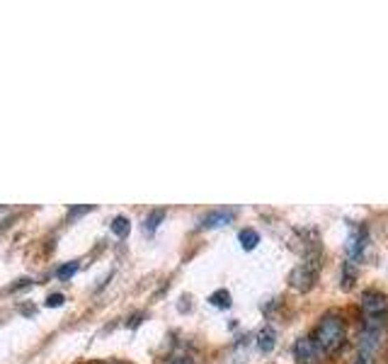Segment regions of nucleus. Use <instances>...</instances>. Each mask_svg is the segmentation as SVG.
<instances>
[{"mask_svg":"<svg viewBox=\"0 0 388 364\" xmlns=\"http://www.w3.org/2000/svg\"><path fill=\"white\" fill-rule=\"evenodd\" d=\"M311 340L316 342V347L321 352L335 355L347 345V323L342 316L338 314H325L316 325V333L311 335Z\"/></svg>","mask_w":388,"mask_h":364,"instance_id":"1","label":"nucleus"},{"mask_svg":"<svg viewBox=\"0 0 388 364\" xmlns=\"http://www.w3.org/2000/svg\"><path fill=\"white\" fill-rule=\"evenodd\" d=\"M361 314H364V323H386L388 297L376 292V289L364 292V297H361Z\"/></svg>","mask_w":388,"mask_h":364,"instance_id":"2","label":"nucleus"},{"mask_svg":"<svg viewBox=\"0 0 388 364\" xmlns=\"http://www.w3.org/2000/svg\"><path fill=\"white\" fill-rule=\"evenodd\" d=\"M366 243H369V231L364 229V226H354L352 231H349V238H347V255L349 260H359L361 255H364L366 250Z\"/></svg>","mask_w":388,"mask_h":364,"instance_id":"3","label":"nucleus"},{"mask_svg":"<svg viewBox=\"0 0 388 364\" xmlns=\"http://www.w3.org/2000/svg\"><path fill=\"white\" fill-rule=\"evenodd\" d=\"M318 355H321V350L311 337H298L296 345H293V357H296L298 364H316Z\"/></svg>","mask_w":388,"mask_h":364,"instance_id":"4","label":"nucleus"},{"mask_svg":"<svg viewBox=\"0 0 388 364\" xmlns=\"http://www.w3.org/2000/svg\"><path fill=\"white\" fill-rule=\"evenodd\" d=\"M291 284L296 289H301V292H306L308 287H313V282H316V267L311 270V262H303V265H298L296 270L291 272Z\"/></svg>","mask_w":388,"mask_h":364,"instance_id":"5","label":"nucleus"},{"mask_svg":"<svg viewBox=\"0 0 388 364\" xmlns=\"http://www.w3.org/2000/svg\"><path fill=\"white\" fill-rule=\"evenodd\" d=\"M233 209H216V212H209L202 219V229H219V226H226L233 221Z\"/></svg>","mask_w":388,"mask_h":364,"instance_id":"6","label":"nucleus"},{"mask_svg":"<svg viewBox=\"0 0 388 364\" xmlns=\"http://www.w3.org/2000/svg\"><path fill=\"white\" fill-rule=\"evenodd\" d=\"M275 345H277V333H275V328H262L260 330V335H258V350L260 352H265V355H270L272 350H275Z\"/></svg>","mask_w":388,"mask_h":364,"instance_id":"7","label":"nucleus"},{"mask_svg":"<svg viewBox=\"0 0 388 364\" xmlns=\"http://www.w3.org/2000/svg\"><path fill=\"white\" fill-rule=\"evenodd\" d=\"M238 241H240V245H243V250H255L260 243V234L255 229H243L238 234Z\"/></svg>","mask_w":388,"mask_h":364,"instance_id":"8","label":"nucleus"},{"mask_svg":"<svg viewBox=\"0 0 388 364\" xmlns=\"http://www.w3.org/2000/svg\"><path fill=\"white\" fill-rule=\"evenodd\" d=\"M109 229H112V234H114V236H119V238H124V236H129L131 224H129L127 216H114L112 224H109Z\"/></svg>","mask_w":388,"mask_h":364,"instance_id":"9","label":"nucleus"},{"mask_svg":"<svg viewBox=\"0 0 388 364\" xmlns=\"http://www.w3.org/2000/svg\"><path fill=\"white\" fill-rule=\"evenodd\" d=\"M162 219H165V209H153V212L146 216V231H148V234H153V231L160 226Z\"/></svg>","mask_w":388,"mask_h":364,"instance_id":"10","label":"nucleus"},{"mask_svg":"<svg viewBox=\"0 0 388 364\" xmlns=\"http://www.w3.org/2000/svg\"><path fill=\"white\" fill-rule=\"evenodd\" d=\"M209 302H212V306H216V309H228L230 294L226 292V289H219V292H214L212 297H209Z\"/></svg>","mask_w":388,"mask_h":364,"instance_id":"11","label":"nucleus"},{"mask_svg":"<svg viewBox=\"0 0 388 364\" xmlns=\"http://www.w3.org/2000/svg\"><path fill=\"white\" fill-rule=\"evenodd\" d=\"M76 272H78V262H66V265H61L59 270H56V277H59V279H71Z\"/></svg>","mask_w":388,"mask_h":364,"instance_id":"12","label":"nucleus"},{"mask_svg":"<svg viewBox=\"0 0 388 364\" xmlns=\"http://www.w3.org/2000/svg\"><path fill=\"white\" fill-rule=\"evenodd\" d=\"M64 302H66V297L64 294H51L49 299H46V306H49V309H59V306H64Z\"/></svg>","mask_w":388,"mask_h":364,"instance_id":"13","label":"nucleus"},{"mask_svg":"<svg viewBox=\"0 0 388 364\" xmlns=\"http://www.w3.org/2000/svg\"><path fill=\"white\" fill-rule=\"evenodd\" d=\"M167 364H194V360H192L190 355H175Z\"/></svg>","mask_w":388,"mask_h":364,"instance_id":"14","label":"nucleus"},{"mask_svg":"<svg viewBox=\"0 0 388 364\" xmlns=\"http://www.w3.org/2000/svg\"><path fill=\"white\" fill-rule=\"evenodd\" d=\"M90 204H88V207H78V209H71V212H68V216H71V219H76V216H81V214H85V212H90Z\"/></svg>","mask_w":388,"mask_h":364,"instance_id":"15","label":"nucleus"},{"mask_svg":"<svg viewBox=\"0 0 388 364\" xmlns=\"http://www.w3.org/2000/svg\"><path fill=\"white\" fill-rule=\"evenodd\" d=\"M371 360H374V357H364V355H356L354 364H371Z\"/></svg>","mask_w":388,"mask_h":364,"instance_id":"16","label":"nucleus"},{"mask_svg":"<svg viewBox=\"0 0 388 364\" xmlns=\"http://www.w3.org/2000/svg\"><path fill=\"white\" fill-rule=\"evenodd\" d=\"M0 212H3V207H0Z\"/></svg>","mask_w":388,"mask_h":364,"instance_id":"17","label":"nucleus"}]
</instances>
